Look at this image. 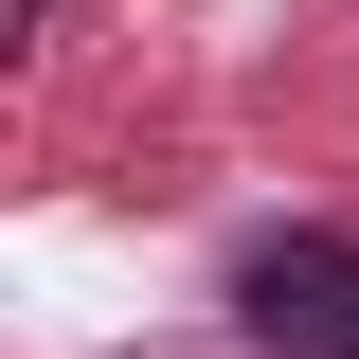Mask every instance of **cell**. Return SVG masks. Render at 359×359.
<instances>
[{
  "mask_svg": "<svg viewBox=\"0 0 359 359\" xmlns=\"http://www.w3.org/2000/svg\"><path fill=\"white\" fill-rule=\"evenodd\" d=\"M233 323H252L269 359H359V252L341 233H269V252L233 269Z\"/></svg>",
  "mask_w": 359,
  "mask_h": 359,
  "instance_id": "cell-1",
  "label": "cell"
}]
</instances>
